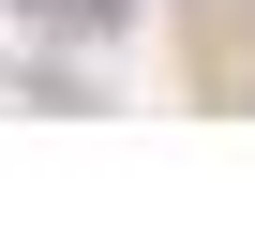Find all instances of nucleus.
Listing matches in <instances>:
<instances>
[{
    "label": "nucleus",
    "instance_id": "nucleus-1",
    "mask_svg": "<svg viewBox=\"0 0 255 240\" xmlns=\"http://www.w3.org/2000/svg\"><path fill=\"white\" fill-rule=\"evenodd\" d=\"M30 15H45V30H75V45H105V30H120V0H30Z\"/></svg>",
    "mask_w": 255,
    "mask_h": 240
}]
</instances>
